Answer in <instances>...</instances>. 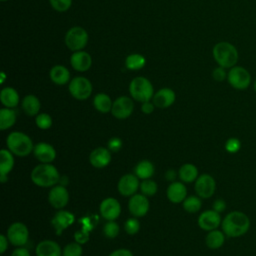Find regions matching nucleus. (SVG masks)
Wrapping results in <instances>:
<instances>
[{
  "label": "nucleus",
  "instance_id": "8",
  "mask_svg": "<svg viewBox=\"0 0 256 256\" xmlns=\"http://www.w3.org/2000/svg\"><path fill=\"white\" fill-rule=\"evenodd\" d=\"M68 88L72 97L77 100H86L92 93L91 82L83 76L73 78L70 81Z\"/></svg>",
  "mask_w": 256,
  "mask_h": 256
},
{
  "label": "nucleus",
  "instance_id": "15",
  "mask_svg": "<svg viewBox=\"0 0 256 256\" xmlns=\"http://www.w3.org/2000/svg\"><path fill=\"white\" fill-rule=\"evenodd\" d=\"M138 179L139 178L134 174H126L122 176L117 185L119 193L125 197L136 194L137 189L140 187Z\"/></svg>",
  "mask_w": 256,
  "mask_h": 256
},
{
  "label": "nucleus",
  "instance_id": "46",
  "mask_svg": "<svg viewBox=\"0 0 256 256\" xmlns=\"http://www.w3.org/2000/svg\"><path fill=\"white\" fill-rule=\"evenodd\" d=\"M154 103H151L150 101L147 102H143L142 106H141V111L145 114H150L154 111Z\"/></svg>",
  "mask_w": 256,
  "mask_h": 256
},
{
  "label": "nucleus",
  "instance_id": "47",
  "mask_svg": "<svg viewBox=\"0 0 256 256\" xmlns=\"http://www.w3.org/2000/svg\"><path fill=\"white\" fill-rule=\"evenodd\" d=\"M109 256H133L132 252L128 249H117L115 251H113L111 254H109Z\"/></svg>",
  "mask_w": 256,
  "mask_h": 256
},
{
  "label": "nucleus",
  "instance_id": "32",
  "mask_svg": "<svg viewBox=\"0 0 256 256\" xmlns=\"http://www.w3.org/2000/svg\"><path fill=\"white\" fill-rule=\"evenodd\" d=\"M16 122V113L12 108H2L0 110V129L6 130Z\"/></svg>",
  "mask_w": 256,
  "mask_h": 256
},
{
  "label": "nucleus",
  "instance_id": "7",
  "mask_svg": "<svg viewBox=\"0 0 256 256\" xmlns=\"http://www.w3.org/2000/svg\"><path fill=\"white\" fill-rule=\"evenodd\" d=\"M88 43V33L82 27L70 28L65 35V44L71 51H80Z\"/></svg>",
  "mask_w": 256,
  "mask_h": 256
},
{
  "label": "nucleus",
  "instance_id": "11",
  "mask_svg": "<svg viewBox=\"0 0 256 256\" xmlns=\"http://www.w3.org/2000/svg\"><path fill=\"white\" fill-rule=\"evenodd\" d=\"M133 109L134 103L131 98L120 96L113 102L111 113L117 119H126L132 114Z\"/></svg>",
  "mask_w": 256,
  "mask_h": 256
},
{
  "label": "nucleus",
  "instance_id": "24",
  "mask_svg": "<svg viewBox=\"0 0 256 256\" xmlns=\"http://www.w3.org/2000/svg\"><path fill=\"white\" fill-rule=\"evenodd\" d=\"M50 79L57 85H64L70 80L69 70L62 65H55L50 70Z\"/></svg>",
  "mask_w": 256,
  "mask_h": 256
},
{
  "label": "nucleus",
  "instance_id": "27",
  "mask_svg": "<svg viewBox=\"0 0 256 256\" xmlns=\"http://www.w3.org/2000/svg\"><path fill=\"white\" fill-rule=\"evenodd\" d=\"M225 236L226 235L224 234V232L218 229L209 231L205 238V243L210 249H218L224 244Z\"/></svg>",
  "mask_w": 256,
  "mask_h": 256
},
{
  "label": "nucleus",
  "instance_id": "28",
  "mask_svg": "<svg viewBox=\"0 0 256 256\" xmlns=\"http://www.w3.org/2000/svg\"><path fill=\"white\" fill-rule=\"evenodd\" d=\"M13 166V153L8 149H2L0 152V175H8Z\"/></svg>",
  "mask_w": 256,
  "mask_h": 256
},
{
  "label": "nucleus",
  "instance_id": "22",
  "mask_svg": "<svg viewBox=\"0 0 256 256\" xmlns=\"http://www.w3.org/2000/svg\"><path fill=\"white\" fill-rule=\"evenodd\" d=\"M35 252L37 256H62V250L59 244L52 240H43L39 242Z\"/></svg>",
  "mask_w": 256,
  "mask_h": 256
},
{
  "label": "nucleus",
  "instance_id": "35",
  "mask_svg": "<svg viewBox=\"0 0 256 256\" xmlns=\"http://www.w3.org/2000/svg\"><path fill=\"white\" fill-rule=\"evenodd\" d=\"M140 190L145 196H153L157 192V184L150 178L145 179L140 183Z\"/></svg>",
  "mask_w": 256,
  "mask_h": 256
},
{
  "label": "nucleus",
  "instance_id": "42",
  "mask_svg": "<svg viewBox=\"0 0 256 256\" xmlns=\"http://www.w3.org/2000/svg\"><path fill=\"white\" fill-rule=\"evenodd\" d=\"M227 75H228V72H226V68L221 66L216 67L212 72V77L217 82H222L225 79H227Z\"/></svg>",
  "mask_w": 256,
  "mask_h": 256
},
{
  "label": "nucleus",
  "instance_id": "36",
  "mask_svg": "<svg viewBox=\"0 0 256 256\" xmlns=\"http://www.w3.org/2000/svg\"><path fill=\"white\" fill-rule=\"evenodd\" d=\"M81 244L77 242L68 243L62 251V256H81L82 255Z\"/></svg>",
  "mask_w": 256,
  "mask_h": 256
},
{
  "label": "nucleus",
  "instance_id": "53",
  "mask_svg": "<svg viewBox=\"0 0 256 256\" xmlns=\"http://www.w3.org/2000/svg\"><path fill=\"white\" fill-rule=\"evenodd\" d=\"M1 1H3V2H4V1H7V0H1Z\"/></svg>",
  "mask_w": 256,
  "mask_h": 256
},
{
  "label": "nucleus",
  "instance_id": "33",
  "mask_svg": "<svg viewBox=\"0 0 256 256\" xmlns=\"http://www.w3.org/2000/svg\"><path fill=\"white\" fill-rule=\"evenodd\" d=\"M146 64V59L143 55L134 53L130 54L125 59V66L129 70H140Z\"/></svg>",
  "mask_w": 256,
  "mask_h": 256
},
{
  "label": "nucleus",
  "instance_id": "40",
  "mask_svg": "<svg viewBox=\"0 0 256 256\" xmlns=\"http://www.w3.org/2000/svg\"><path fill=\"white\" fill-rule=\"evenodd\" d=\"M124 228L126 233H128L129 235H134L139 231L140 223L136 218H129L126 220L124 224Z\"/></svg>",
  "mask_w": 256,
  "mask_h": 256
},
{
  "label": "nucleus",
  "instance_id": "31",
  "mask_svg": "<svg viewBox=\"0 0 256 256\" xmlns=\"http://www.w3.org/2000/svg\"><path fill=\"white\" fill-rule=\"evenodd\" d=\"M154 165L148 160L140 161L134 169L135 175L142 180L149 179L150 177H152V175L154 174Z\"/></svg>",
  "mask_w": 256,
  "mask_h": 256
},
{
  "label": "nucleus",
  "instance_id": "1",
  "mask_svg": "<svg viewBox=\"0 0 256 256\" xmlns=\"http://www.w3.org/2000/svg\"><path fill=\"white\" fill-rule=\"evenodd\" d=\"M221 227L222 231L227 237H241L249 230L250 219L244 212L231 211L222 220Z\"/></svg>",
  "mask_w": 256,
  "mask_h": 256
},
{
  "label": "nucleus",
  "instance_id": "30",
  "mask_svg": "<svg viewBox=\"0 0 256 256\" xmlns=\"http://www.w3.org/2000/svg\"><path fill=\"white\" fill-rule=\"evenodd\" d=\"M179 177L185 183L196 181V179L198 178V169L195 165L186 163L180 167Z\"/></svg>",
  "mask_w": 256,
  "mask_h": 256
},
{
  "label": "nucleus",
  "instance_id": "18",
  "mask_svg": "<svg viewBox=\"0 0 256 256\" xmlns=\"http://www.w3.org/2000/svg\"><path fill=\"white\" fill-rule=\"evenodd\" d=\"M70 63L73 69H75L76 71L85 72L91 67L92 58L90 54L85 51H75L70 58Z\"/></svg>",
  "mask_w": 256,
  "mask_h": 256
},
{
  "label": "nucleus",
  "instance_id": "37",
  "mask_svg": "<svg viewBox=\"0 0 256 256\" xmlns=\"http://www.w3.org/2000/svg\"><path fill=\"white\" fill-rule=\"evenodd\" d=\"M35 123H36L38 128L45 130V129H48V128L51 127V125H52V118L47 113H40V114H38L36 116Z\"/></svg>",
  "mask_w": 256,
  "mask_h": 256
},
{
  "label": "nucleus",
  "instance_id": "14",
  "mask_svg": "<svg viewBox=\"0 0 256 256\" xmlns=\"http://www.w3.org/2000/svg\"><path fill=\"white\" fill-rule=\"evenodd\" d=\"M100 213L104 219L108 221H113L117 219L121 213L120 203L118 202L117 199L108 197L101 202Z\"/></svg>",
  "mask_w": 256,
  "mask_h": 256
},
{
  "label": "nucleus",
  "instance_id": "44",
  "mask_svg": "<svg viewBox=\"0 0 256 256\" xmlns=\"http://www.w3.org/2000/svg\"><path fill=\"white\" fill-rule=\"evenodd\" d=\"M74 237H75V240H76L77 243H79V244H84V243H86V242L88 241V239H89V234H88V232H87L85 229H83V230H81V231H77V232L75 233Z\"/></svg>",
  "mask_w": 256,
  "mask_h": 256
},
{
  "label": "nucleus",
  "instance_id": "23",
  "mask_svg": "<svg viewBox=\"0 0 256 256\" xmlns=\"http://www.w3.org/2000/svg\"><path fill=\"white\" fill-rule=\"evenodd\" d=\"M187 189L182 182H172L167 189V198L172 203H181L185 200Z\"/></svg>",
  "mask_w": 256,
  "mask_h": 256
},
{
  "label": "nucleus",
  "instance_id": "38",
  "mask_svg": "<svg viewBox=\"0 0 256 256\" xmlns=\"http://www.w3.org/2000/svg\"><path fill=\"white\" fill-rule=\"evenodd\" d=\"M119 225L113 220V221H108L103 228V233L106 237L108 238H115L119 234Z\"/></svg>",
  "mask_w": 256,
  "mask_h": 256
},
{
  "label": "nucleus",
  "instance_id": "49",
  "mask_svg": "<svg viewBox=\"0 0 256 256\" xmlns=\"http://www.w3.org/2000/svg\"><path fill=\"white\" fill-rule=\"evenodd\" d=\"M11 256H30V252L24 247H19L12 252Z\"/></svg>",
  "mask_w": 256,
  "mask_h": 256
},
{
  "label": "nucleus",
  "instance_id": "45",
  "mask_svg": "<svg viewBox=\"0 0 256 256\" xmlns=\"http://www.w3.org/2000/svg\"><path fill=\"white\" fill-rule=\"evenodd\" d=\"M226 209V202L223 199H217L213 203V210L218 213L223 212Z\"/></svg>",
  "mask_w": 256,
  "mask_h": 256
},
{
  "label": "nucleus",
  "instance_id": "17",
  "mask_svg": "<svg viewBox=\"0 0 256 256\" xmlns=\"http://www.w3.org/2000/svg\"><path fill=\"white\" fill-rule=\"evenodd\" d=\"M74 221H75V217L72 213H70L69 211L61 210L54 215L51 223L55 229L56 234L61 235L62 231L67 229L70 225H72Z\"/></svg>",
  "mask_w": 256,
  "mask_h": 256
},
{
  "label": "nucleus",
  "instance_id": "26",
  "mask_svg": "<svg viewBox=\"0 0 256 256\" xmlns=\"http://www.w3.org/2000/svg\"><path fill=\"white\" fill-rule=\"evenodd\" d=\"M41 104L35 95H26L22 100V109L28 116L38 115Z\"/></svg>",
  "mask_w": 256,
  "mask_h": 256
},
{
  "label": "nucleus",
  "instance_id": "13",
  "mask_svg": "<svg viewBox=\"0 0 256 256\" xmlns=\"http://www.w3.org/2000/svg\"><path fill=\"white\" fill-rule=\"evenodd\" d=\"M128 208L133 216L142 217L145 216L149 210V201L145 195L134 194L129 199Z\"/></svg>",
  "mask_w": 256,
  "mask_h": 256
},
{
  "label": "nucleus",
  "instance_id": "50",
  "mask_svg": "<svg viewBox=\"0 0 256 256\" xmlns=\"http://www.w3.org/2000/svg\"><path fill=\"white\" fill-rule=\"evenodd\" d=\"M176 177V173L174 170H168L166 173H165V178L169 181H173Z\"/></svg>",
  "mask_w": 256,
  "mask_h": 256
},
{
  "label": "nucleus",
  "instance_id": "2",
  "mask_svg": "<svg viewBox=\"0 0 256 256\" xmlns=\"http://www.w3.org/2000/svg\"><path fill=\"white\" fill-rule=\"evenodd\" d=\"M212 55L218 66L224 68H232L238 62L239 54L237 48L230 42L221 41L214 45Z\"/></svg>",
  "mask_w": 256,
  "mask_h": 256
},
{
  "label": "nucleus",
  "instance_id": "52",
  "mask_svg": "<svg viewBox=\"0 0 256 256\" xmlns=\"http://www.w3.org/2000/svg\"><path fill=\"white\" fill-rule=\"evenodd\" d=\"M253 89H254V91L256 92V79H255L254 82H253Z\"/></svg>",
  "mask_w": 256,
  "mask_h": 256
},
{
  "label": "nucleus",
  "instance_id": "12",
  "mask_svg": "<svg viewBox=\"0 0 256 256\" xmlns=\"http://www.w3.org/2000/svg\"><path fill=\"white\" fill-rule=\"evenodd\" d=\"M222 223L220 213L215 210H206L198 217V225L205 231H212L217 229Z\"/></svg>",
  "mask_w": 256,
  "mask_h": 256
},
{
  "label": "nucleus",
  "instance_id": "10",
  "mask_svg": "<svg viewBox=\"0 0 256 256\" xmlns=\"http://www.w3.org/2000/svg\"><path fill=\"white\" fill-rule=\"evenodd\" d=\"M216 190V182L209 174L198 176L195 181V191L200 198H210Z\"/></svg>",
  "mask_w": 256,
  "mask_h": 256
},
{
  "label": "nucleus",
  "instance_id": "51",
  "mask_svg": "<svg viewBox=\"0 0 256 256\" xmlns=\"http://www.w3.org/2000/svg\"><path fill=\"white\" fill-rule=\"evenodd\" d=\"M7 179H8V175H0V181H1V183L6 182Z\"/></svg>",
  "mask_w": 256,
  "mask_h": 256
},
{
  "label": "nucleus",
  "instance_id": "6",
  "mask_svg": "<svg viewBox=\"0 0 256 256\" xmlns=\"http://www.w3.org/2000/svg\"><path fill=\"white\" fill-rule=\"evenodd\" d=\"M227 81L236 90H246L252 83V77L246 68L235 65L229 69Z\"/></svg>",
  "mask_w": 256,
  "mask_h": 256
},
{
  "label": "nucleus",
  "instance_id": "3",
  "mask_svg": "<svg viewBox=\"0 0 256 256\" xmlns=\"http://www.w3.org/2000/svg\"><path fill=\"white\" fill-rule=\"evenodd\" d=\"M32 182L40 187L55 186L60 179L57 168L49 163H43L37 165L31 172Z\"/></svg>",
  "mask_w": 256,
  "mask_h": 256
},
{
  "label": "nucleus",
  "instance_id": "25",
  "mask_svg": "<svg viewBox=\"0 0 256 256\" xmlns=\"http://www.w3.org/2000/svg\"><path fill=\"white\" fill-rule=\"evenodd\" d=\"M0 100L6 108H14L19 103L18 92L12 87H5L1 90Z\"/></svg>",
  "mask_w": 256,
  "mask_h": 256
},
{
  "label": "nucleus",
  "instance_id": "21",
  "mask_svg": "<svg viewBox=\"0 0 256 256\" xmlns=\"http://www.w3.org/2000/svg\"><path fill=\"white\" fill-rule=\"evenodd\" d=\"M175 92L170 88H162L153 96V103L158 108H168L175 101Z\"/></svg>",
  "mask_w": 256,
  "mask_h": 256
},
{
  "label": "nucleus",
  "instance_id": "43",
  "mask_svg": "<svg viewBox=\"0 0 256 256\" xmlns=\"http://www.w3.org/2000/svg\"><path fill=\"white\" fill-rule=\"evenodd\" d=\"M121 147H122V141H121L120 138L114 137V138H111L108 142V148L111 151L117 152L121 149Z\"/></svg>",
  "mask_w": 256,
  "mask_h": 256
},
{
  "label": "nucleus",
  "instance_id": "4",
  "mask_svg": "<svg viewBox=\"0 0 256 256\" xmlns=\"http://www.w3.org/2000/svg\"><path fill=\"white\" fill-rule=\"evenodd\" d=\"M8 150L18 157L28 156L33 150V142L31 138L23 132L14 131L11 132L6 139Z\"/></svg>",
  "mask_w": 256,
  "mask_h": 256
},
{
  "label": "nucleus",
  "instance_id": "29",
  "mask_svg": "<svg viewBox=\"0 0 256 256\" xmlns=\"http://www.w3.org/2000/svg\"><path fill=\"white\" fill-rule=\"evenodd\" d=\"M93 105L96 110H98L101 113H107L110 112L112 109V101L111 98L105 94V93H98L95 95L93 99Z\"/></svg>",
  "mask_w": 256,
  "mask_h": 256
},
{
  "label": "nucleus",
  "instance_id": "5",
  "mask_svg": "<svg viewBox=\"0 0 256 256\" xmlns=\"http://www.w3.org/2000/svg\"><path fill=\"white\" fill-rule=\"evenodd\" d=\"M129 92L133 99L139 102L150 101L154 96V89L152 83L145 77H135L129 85Z\"/></svg>",
  "mask_w": 256,
  "mask_h": 256
},
{
  "label": "nucleus",
  "instance_id": "16",
  "mask_svg": "<svg viewBox=\"0 0 256 256\" xmlns=\"http://www.w3.org/2000/svg\"><path fill=\"white\" fill-rule=\"evenodd\" d=\"M49 203L55 209H62L65 207L69 201V193L65 186L56 185L50 190L48 195Z\"/></svg>",
  "mask_w": 256,
  "mask_h": 256
},
{
  "label": "nucleus",
  "instance_id": "39",
  "mask_svg": "<svg viewBox=\"0 0 256 256\" xmlns=\"http://www.w3.org/2000/svg\"><path fill=\"white\" fill-rule=\"evenodd\" d=\"M49 1L52 8L58 12L67 11L72 5V0H49Z\"/></svg>",
  "mask_w": 256,
  "mask_h": 256
},
{
  "label": "nucleus",
  "instance_id": "48",
  "mask_svg": "<svg viewBox=\"0 0 256 256\" xmlns=\"http://www.w3.org/2000/svg\"><path fill=\"white\" fill-rule=\"evenodd\" d=\"M8 241L9 240H8L7 236H5L3 234L0 235V253L1 254H3L6 251V249L8 248Z\"/></svg>",
  "mask_w": 256,
  "mask_h": 256
},
{
  "label": "nucleus",
  "instance_id": "9",
  "mask_svg": "<svg viewBox=\"0 0 256 256\" xmlns=\"http://www.w3.org/2000/svg\"><path fill=\"white\" fill-rule=\"evenodd\" d=\"M29 237V232L25 224L21 222H15L10 225L7 230V238L9 242L17 247L24 246Z\"/></svg>",
  "mask_w": 256,
  "mask_h": 256
},
{
  "label": "nucleus",
  "instance_id": "19",
  "mask_svg": "<svg viewBox=\"0 0 256 256\" xmlns=\"http://www.w3.org/2000/svg\"><path fill=\"white\" fill-rule=\"evenodd\" d=\"M34 156L42 163H51L56 158V151L54 147L48 143L41 142L34 146Z\"/></svg>",
  "mask_w": 256,
  "mask_h": 256
},
{
  "label": "nucleus",
  "instance_id": "20",
  "mask_svg": "<svg viewBox=\"0 0 256 256\" xmlns=\"http://www.w3.org/2000/svg\"><path fill=\"white\" fill-rule=\"evenodd\" d=\"M89 161L93 167L103 168L111 162L110 150L104 147H98L94 149L89 156Z\"/></svg>",
  "mask_w": 256,
  "mask_h": 256
},
{
  "label": "nucleus",
  "instance_id": "41",
  "mask_svg": "<svg viewBox=\"0 0 256 256\" xmlns=\"http://www.w3.org/2000/svg\"><path fill=\"white\" fill-rule=\"evenodd\" d=\"M241 148V142L236 137H231L225 142V150L229 153H237Z\"/></svg>",
  "mask_w": 256,
  "mask_h": 256
},
{
  "label": "nucleus",
  "instance_id": "34",
  "mask_svg": "<svg viewBox=\"0 0 256 256\" xmlns=\"http://www.w3.org/2000/svg\"><path fill=\"white\" fill-rule=\"evenodd\" d=\"M201 200L197 196H189L186 197L183 201V208L189 213H196L201 208Z\"/></svg>",
  "mask_w": 256,
  "mask_h": 256
}]
</instances>
